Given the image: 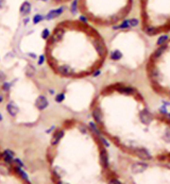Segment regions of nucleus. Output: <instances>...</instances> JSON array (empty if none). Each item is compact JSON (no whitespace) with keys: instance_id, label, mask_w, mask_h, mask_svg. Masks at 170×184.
<instances>
[{"instance_id":"7c9ffc66","label":"nucleus","mask_w":170,"mask_h":184,"mask_svg":"<svg viewBox=\"0 0 170 184\" xmlns=\"http://www.w3.org/2000/svg\"><path fill=\"white\" fill-rule=\"evenodd\" d=\"M48 92H49V94H50V95H52V96H54V95L57 94V93H55V91L53 90V88H49Z\"/></svg>"},{"instance_id":"2f4dec72","label":"nucleus","mask_w":170,"mask_h":184,"mask_svg":"<svg viewBox=\"0 0 170 184\" xmlns=\"http://www.w3.org/2000/svg\"><path fill=\"white\" fill-rule=\"evenodd\" d=\"M55 129V127L53 126V127H51V128H50V129H47L46 130V133H50V132H52V131H53Z\"/></svg>"},{"instance_id":"f03ea898","label":"nucleus","mask_w":170,"mask_h":184,"mask_svg":"<svg viewBox=\"0 0 170 184\" xmlns=\"http://www.w3.org/2000/svg\"><path fill=\"white\" fill-rule=\"evenodd\" d=\"M64 33H65V29H64V28L60 27V26H58V28H55L53 33H51V36H50V38L48 40L49 43L55 44L57 42H60L63 38Z\"/></svg>"},{"instance_id":"bb28decb","label":"nucleus","mask_w":170,"mask_h":184,"mask_svg":"<svg viewBox=\"0 0 170 184\" xmlns=\"http://www.w3.org/2000/svg\"><path fill=\"white\" fill-rule=\"evenodd\" d=\"M31 21V18L29 17V16H26V17H24V19H23V24H24V26H27L28 24Z\"/></svg>"},{"instance_id":"9d476101","label":"nucleus","mask_w":170,"mask_h":184,"mask_svg":"<svg viewBox=\"0 0 170 184\" xmlns=\"http://www.w3.org/2000/svg\"><path fill=\"white\" fill-rule=\"evenodd\" d=\"M14 170H15V172L17 174L19 177L23 179L25 182H27L28 184H31V182H30V179H29V176H28V174L26 171L24 170V168H21V167H18V166H15L14 167Z\"/></svg>"},{"instance_id":"ddd939ff","label":"nucleus","mask_w":170,"mask_h":184,"mask_svg":"<svg viewBox=\"0 0 170 184\" xmlns=\"http://www.w3.org/2000/svg\"><path fill=\"white\" fill-rule=\"evenodd\" d=\"M69 12L71 15H77L79 12V0H72L70 7H69Z\"/></svg>"},{"instance_id":"7ed1b4c3","label":"nucleus","mask_w":170,"mask_h":184,"mask_svg":"<svg viewBox=\"0 0 170 184\" xmlns=\"http://www.w3.org/2000/svg\"><path fill=\"white\" fill-rule=\"evenodd\" d=\"M35 107L36 109H38L40 111H44L46 110L47 108L49 107V100L46 96L44 95H40V96L36 98L35 100Z\"/></svg>"},{"instance_id":"412c9836","label":"nucleus","mask_w":170,"mask_h":184,"mask_svg":"<svg viewBox=\"0 0 170 184\" xmlns=\"http://www.w3.org/2000/svg\"><path fill=\"white\" fill-rule=\"evenodd\" d=\"M119 92H121V93H124V94H131L134 92L132 87H129V86H120L119 87Z\"/></svg>"},{"instance_id":"4c0bfd02","label":"nucleus","mask_w":170,"mask_h":184,"mask_svg":"<svg viewBox=\"0 0 170 184\" xmlns=\"http://www.w3.org/2000/svg\"><path fill=\"white\" fill-rule=\"evenodd\" d=\"M38 1H43V2H47L48 0H38Z\"/></svg>"},{"instance_id":"c85d7f7f","label":"nucleus","mask_w":170,"mask_h":184,"mask_svg":"<svg viewBox=\"0 0 170 184\" xmlns=\"http://www.w3.org/2000/svg\"><path fill=\"white\" fill-rule=\"evenodd\" d=\"M108 184H121V183L119 182V181L117 179H112L110 181V183H108Z\"/></svg>"},{"instance_id":"20e7f679","label":"nucleus","mask_w":170,"mask_h":184,"mask_svg":"<svg viewBox=\"0 0 170 184\" xmlns=\"http://www.w3.org/2000/svg\"><path fill=\"white\" fill-rule=\"evenodd\" d=\"M32 12V3L28 0H25L23 3L19 7V14H20L23 17L29 16Z\"/></svg>"},{"instance_id":"473e14b6","label":"nucleus","mask_w":170,"mask_h":184,"mask_svg":"<svg viewBox=\"0 0 170 184\" xmlns=\"http://www.w3.org/2000/svg\"><path fill=\"white\" fill-rule=\"evenodd\" d=\"M3 101H4V96L1 93H0V103H2Z\"/></svg>"},{"instance_id":"e433bc0d","label":"nucleus","mask_w":170,"mask_h":184,"mask_svg":"<svg viewBox=\"0 0 170 184\" xmlns=\"http://www.w3.org/2000/svg\"><path fill=\"white\" fill-rule=\"evenodd\" d=\"M100 74V71H96V72H95V74H94V77H96V76H98V75Z\"/></svg>"},{"instance_id":"cd10ccee","label":"nucleus","mask_w":170,"mask_h":184,"mask_svg":"<svg viewBox=\"0 0 170 184\" xmlns=\"http://www.w3.org/2000/svg\"><path fill=\"white\" fill-rule=\"evenodd\" d=\"M28 57H30L31 59H33V60H36V59H37V57L38 55L36 54V53H34V52H28Z\"/></svg>"},{"instance_id":"a211bd4d","label":"nucleus","mask_w":170,"mask_h":184,"mask_svg":"<svg viewBox=\"0 0 170 184\" xmlns=\"http://www.w3.org/2000/svg\"><path fill=\"white\" fill-rule=\"evenodd\" d=\"M146 167L147 166L143 163H136V164L133 165L132 169H133V171L134 172H141V171H144V169L146 168Z\"/></svg>"},{"instance_id":"9b49d317","label":"nucleus","mask_w":170,"mask_h":184,"mask_svg":"<svg viewBox=\"0 0 170 184\" xmlns=\"http://www.w3.org/2000/svg\"><path fill=\"white\" fill-rule=\"evenodd\" d=\"M91 115H93L95 121L97 124H102V113L100 111L99 108H95L93 109V112H91Z\"/></svg>"},{"instance_id":"b1692460","label":"nucleus","mask_w":170,"mask_h":184,"mask_svg":"<svg viewBox=\"0 0 170 184\" xmlns=\"http://www.w3.org/2000/svg\"><path fill=\"white\" fill-rule=\"evenodd\" d=\"M111 58L113 60H118L119 58H121V53L119 52V50H114L112 53H111Z\"/></svg>"},{"instance_id":"4be33fe9","label":"nucleus","mask_w":170,"mask_h":184,"mask_svg":"<svg viewBox=\"0 0 170 184\" xmlns=\"http://www.w3.org/2000/svg\"><path fill=\"white\" fill-rule=\"evenodd\" d=\"M37 65L38 66H43L44 64H45L46 62V57H45V54H41L40 57H37Z\"/></svg>"},{"instance_id":"72a5a7b5","label":"nucleus","mask_w":170,"mask_h":184,"mask_svg":"<svg viewBox=\"0 0 170 184\" xmlns=\"http://www.w3.org/2000/svg\"><path fill=\"white\" fill-rule=\"evenodd\" d=\"M79 128H80V131H83V132H84V133H86V130H85V128L83 127V126H82V127L80 126Z\"/></svg>"},{"instance_id":"f257e3e1","label":"nucleus","mask_w":170,"mask_h":184,"mask_svg":"<svg viewBox=\"0 0 170 184\" xmlns=\"http://www.w3.org/2000/svg\"><path fill=\"white\" fill-rule=\"evenodd\" d=\"M65 11H66V8L64 7V5H61V7H58V8H55V9L50 10V11L47 12V14L45 15V20H47V21L54 20V19L61 17Z\"/></svg>"},{"instance_id":"6ab92c4d","label":"nucleus","mask_w":170,"mask_h":184,"mask_svg":"<svg viewBox=\"0 0 170 184\" xmlns=\"http://www.w3.org/2000/svg\"><path fill=\"white\" fill-rule=\"evenodd\" d=\"M88 128H90L91 132H94L96 135L101 136V133H100V130L98 129V127H97V125H96V124H94V122H90V124H88Z\"/></svg>"},{"instance_id":"a878e982","label":"nucleus","mask_w":170,"mask_h":184,"mask_svg":"<svg viewBox=\"0 0 170 184\" xmlns=\"http://www.w3.org/2000/svg\"><path fill=\"white\" fill-rule=\"evenodd\" d=\"M79 20H80L82 24H87L88 19H87V17H86L85 15H80V16H79Z\"/></svg>"},{"instance_id":"f3484780","label":"nucleus","mask_w":170,"mask_h":184,"mask_svg":"<svg viewBox=\"0 0 170 184\" xmlns=\"http://www.w3.org/2000/svg\"><path fill=\"white\" fill-rule=\"evenodd\" d=\"M50 36H51V31H50L48 28H44V29L41 30V37L43 38L44 41H48L50 38Z\"/></svg>"},{"instance_id":"dca6fc26","label":"nucleus","mask_w":170,"mask_h":184,"mask_svg":"<svg viewBox=\"0 0 170 184\" xmlns=\"http://www.w3.org/2000/svg\"><path fill=\"white\" fill-rule=\"evenodd\" d=\"M65 98H66V95L64 92H61V93H58L54 95V101L57 103H62V102H64Z\"/></svg>"},{"instance_id":"58836bf2","label":"nucleus","mask_w":170,"mask_h":184,"mask_svg":"<svg viewBox=\"0 0 170 184\" xmlns=\"http://www.w3.org/2000/svg\"><path fill=\"white\" fill-rule=\"evenodd\" d=\"M0 61H1V58H0Z\"/></svg>"},{"instance_id":"f8f14e48","label":"nucleus","mask_w":170,"mask_h":184,"mask_svg":"<svg viewBox=\"0 0 170 184\" xmlns=\"http://www.w3.org/2000/svg\"><path fill=\"white\" fill-rule=\"evenodd\" d=\"M100 160H101V164L104 168H107L108 167V154L105 149H102L101 152H100Z\"/></svg>"},{"instance_id":"39448f33","label":"nucleus","mask_w":170,"mask_h":184,"mask_svg":"<svg viewBox=\"0 0 170 184\" xmlns=\"http://www.w3.org/2000/svg\"><path fill=\"white\" fill-rule=\"evenodd\" d=\"M5 109H7V112L11 117H16L19 113V107L16 104V102H14L13 100H10L9 102L5 105Z\"/></svg>"},{"instance_id":"4468645a","label":"nucleus","mask_w":170,"mask_h":184,"mask_svg":"<svg viewBox=\"0 0 170 184\" xmlns=\"http://www.w3.org/2000/svg\"><path fill=\"white\" fill-rule=\"evenodd\" d=\"M44 20H45V15H44V14H41V13L34 14L32 17V24L33 25H40L41 23H43Z\"/></svg>"},{"instance_id":"423d86ee","label":"nucleus","mask_w":170,"mask_h":184,"mask_svg":"<svg viewBox=\"0 0 170 184\" xmlns=\"http://www.w3.org/2000/svg\"><path fill=\"white\" fill-rule=\"evenodd\" d=\"M1 159L3 160L5 164H8V165H12L14 159H15V152L11 149H5L4 151L1 153Z\"/></svg>"},{"instance_id":"1a4fd4ad","label":"nucleus","mask_w":170,"mask_h":184,"mask_svg":"<svg viewBox=\"0 0 170 184\" xmlns=\"http://www.w3.org/2000/svg\"><path fill=\"white\" fill-rule=\"evenodd\" d=\"M137 24H138L137 19H135V18L128 19V20L122 21V23L119 25V26L115 27V29H129V28L136 27V26H137Z\"/></svg>"},{"instance_id":"2eb2a0df","label":"nucleus","mask_w":170,"mask_h":184,"mask_svg":"<svg viewBox=\"0 0 170 184\" xmlns=\"http://www.w3.org/2000/svg\"><path fill=\"white\" fill-rule=\"evenodd\" d=\"M13 83H14V81H12V82H9V81H3L2 82V85H1V90L4 92V93H10V91H11V88H12V86H13Z\"/></svg>"},{"instance_id":"6e6552de","label":"nucleus","mask_w":170,"mask_h":184,"mask_svg":"<svg viewBox=\"0 0 170 184\" xmlns=\"http://www.w3.org/2000/svg\"><path fill=\"white\" fill-rule=\"evenodd\" d=\"M64 134H65V130H63V129L55 131V132L53 133V135H52V138H51V146L52 147L58 146V143L61 142V139L64 137Z\"/></svg>"},{"instance_id":"aec40b11","label":"nucleus","mask_w":170,"mask_h":184,"mask_svg":"<svg viewBox=\"0 0 170 184\" xmlns=\"http://www.w3.org/2000/svg\"><path fill=\"white\" fill-rule=\"evenodd\" d=\"M35 74H36V69L33 67L32 65H28L27 68H26V75H27V77L31 78V77L34 76Z\"/></svg>"},{"instance_id":"5701e85b","label":"nucleus","mask_w":170,"mask_h":184,"mask_svg":"<svg viewBox=\"0 0 170 184\" xmlns=\"http://www.w3.org/2000/svg\"><path fill=\"white\" fill-rule=\"evenodd\" d=\"M13 164H15V166L21 167V168H25V164H24V162L20 160V159L15 158V159H14V161H13Z\"/></svg>"},{"instance_id":"c756f323","label":"nucleus","mask_w":170,"mask_h":184,"mask_svg":"<svg viewBox=\"0 0 170 184\" xmlns=\"http://www.w3.org/2000/svg\"><path fill=\"white\" fill-rule=\"evenodd\" d=\"M5 5V0H0V10L3 9Z\"/></svg>"},{"instance_id":"f704fd0d","label":"nucleus","mask_w":170,"mask_h":184,"mask_svg":"<svg viewBox=\"0 0 170 184\" xmlns=\"http://www.w3.org/2000/svg\"><path fill=\"white\" fill-rule=\"evenodd\" d=\"M57 184H68V183H65V182H63V181H61V180H58Z\"/></svg>"},{"instance_id":"c9c22d12","label":"nucleus","mask_w":170,"mask_h":184,"mask_svg":"<svg viewBox=\"0 0 170 184\" xmlns=\"http://www.w3.org/2000/svg\"><path fill=\"white\" fill-rule=\"evenodd\" d=\"M2 120H3V115H2V113L0 112V122H1Z\"/></svg>"},{"instance_id":"393cba45","label":"nucleus","mask_w":170,"mask_h":184,"mask_svg":"<svg viewBox=\"0 0 170 184\" xmlns=\"http://www.w3.org/2000/svg\"><path fill=\"white\" fill-rule=\"evenodd\" d=\"M5 80H7V75H5L4 71L0 70V83H2Z\"/></svg>"},{"instance_id":"0eeeda50","label":"nucleus","mask_w":170,"mask_h":184,"mask_svg":"<svg viewBox=\"0 0 170 184\" xmlns=\"http://www.w3.org/2000/svg\"><path fill=\"white\" fill-rule=\"evenodd\" d=\"M57 71L61 75V76H64V77H70V76H72V75L74 74V70L70 67V66H68V65H60V66H58Z\"/></svg>"}]
</instances>
